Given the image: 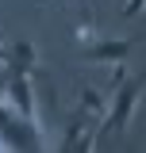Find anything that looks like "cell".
Returning a JSON list of instances; mask_svg holds the SVG:
<instances>
[{"instance_id": "277c9868", "label": "cell", "mask_w": 146, "mask_h": 153, "mask_svg": "<svg viewBox=\"0 0 146 153\" xmlns=\"http://www.w3.org/2000/svg\"><path fill=\"white\" fill-rule=\"evenodd\" d=\"M131 50H135V42L131 38H96L85 46V61H104V65H119V61H127Z\"/></svg>"}, {"instance_id": "5b68a950", "label": "cell", "mask_w": 146, "mask_h": 153, "mask_svg": "<svg viewBox=\"0 0 146 153\" xmlns=\"http://www.w3.org/2000/svg\"><path fill=\"white\" fill-rule=\"evenodd\" d=\"M38 65H42V57H38L35 42L31 38H16L12 42V57H8V69L12 73H35Z\"/></svg>"}, {"instance_id": "52a82bcc", "label": "cell", "mask_w": 146, "mask_h": 153, "mask_svg": "<svg viewBox=\"0 0 146 153\" xmlns=\"http://www.w3.org/2000/svg\"><path fill=\"white\" fill-rule=\"evenodd\" d=\"M142 8H146V0H127V4H123V16H138V12H142Z\"/></svg>"}, {"instance_id": "ba28073f", "label": "cell", "mask_w": 146, "mask_h": 153, "mask_svg": "<svg viewBox=\"0 0 146 153\" xmlns=\"http://www.w3.org/2000/svg\"><path fill=\"white\" fill-rule=\"evenodd\" d=\"M8 57H12V46H0V65H8Z\"/></svg>"}, {"instance_id": "3957f363", "label": "cell", "mask_w": 146, "mask_h": 153, "mask_svg": "<svg viewBox=\"0 0 146 153\" xmlns=\"http://www.w3.org/2000/svg\"><path fill=\"white\" fill-rule=\"evenodd\" d=\"M4 92H8L12 103H16V111L23 115L31 126H38V103H35V80H31V73H12V69H8Z\"/></svg>"}, {"instance_id": "7a4b0ae2", "label": "cell", "mask_w": 146, "mask_h": 153, "mask_svg": "<svg viewBox=\"0 0 146 153\" xmlns=\"http://www.w3.org/2000/svg\"><path fill=\"white\" fill-rule=\"evenodd\" d=\"M146 96V69L135 80H123L119 88H115V96H111V107L108 115L100 119V134H123L131 126V119H135V111H138V103H142Z\"/></svg>"}, {"instance_id": "6da1fadb", "label": "cell", "mask_w": 146, "mask_h": 153, "mask_svg": "<svg viewBox=\"0 0 146 153\" xmlns=\"http://www.w3.org/2000/svg\"><path fill=\"white\" fill-rule=\"evenodd\" d=\"M0 153H42V126H31L0 80Z\"/></svg>"}, {"instance_id": "8992f818", "label": "cell", "mask_w": 146, "mask_h": 153, "mask_svg": "<svg viewBox=\"0 0 146 153\" xmlns=\"http://www.w3.org/2000/svg\"><path fill=\"white\" fill-rule=\"evenodd\" d=\"M81 111L100 123V119L108 115V96L100 92V88H81Z\"/></svg>"}]
</instances>
